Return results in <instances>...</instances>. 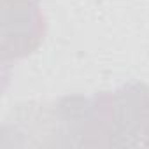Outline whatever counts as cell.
<instances>
[{
    "instance_id": "6da1fadb",
    "label": "cell",
    "mask_w": 149,
    "mask_h": 149,
    "mask_svg": "<svg viewBox=\"0 0 149 149\" xmlns=\"http://www.w3.org/2000/svg\"><path fill=\"white\" fill-rule=\"evenodd\" d=\"M0 60L2 63L33 54L47 30L40 0H2Z\"/></svg>"
}]
</instances>
